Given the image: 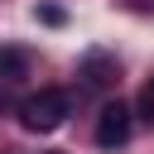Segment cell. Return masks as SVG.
Segmentation results:
<instances>
[{"label": "cell", "instance_id": "cell-3", "mask_svg": "<svg viewBox=\"0 0 154 154\" xmlns=\"http://www.w3.org/2000/svg\"><path fill=\"white\" fill-rule=\"evenodd\" d=\"M19 77H24V53L5 48V82H19Z\"/></svg>", "mask_w": 154, "mask_h": 154}, {"label": "cell", "instance_id": "cell-1", "mask_svg": "<svg viewBox=\"0 0 154 154\" xmlns=\"http://www.w3.org/2000/svg\"><path fill=\"white\" fill-rule=\"evenodd\" d=\"M67 111H72V96H67L63 87H38L34 96L19 101V125L43 135V130H58V125L67 120Z\"/></svg>", "mask_w": 154, "mask_h": 154}, {"label": "cell", "instance_id": "cell-4", "mask_svg": "<svg viewBox=\"0 0 154 154\" xmlns=\"http://www.w3.org/2000/svg\"><path fill=\"white\" fill-rule=\"evenodd\" d=\"M140 116H144V120H154V82L140 91Z\"/></svg>", "mask_w": 154, "mask_h": 154}, {"label": "cell", "instance_id": "cell-5", "mask_svg": "<svg viewBox=\"0 0 154 154\" xmlns=\"http://www.w3.org/2000/svg\"><path fill=\"white\" fill-rule=\"evenodd\" d=\"M130 5H154V0H130Z\"/></svg>", "mask_w": 154, "mask_h": 154}, {"label": "cell", "instance_id": "cell-2", "mask_svg": "<svg viewBox=\"0 0 154 154\" xmlns=\"http://www.w3.org/2000/svg\"><path fill=\"white\" fill-rule=\"evenodd\" d=\"M130 140V106L125 101H106L96 116V144L101 149H120Z\"/></svg>", "mask_w": 154, "mask_h": 154}]
</instances>
